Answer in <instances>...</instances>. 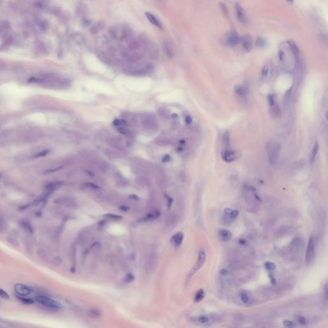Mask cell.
I'll use <instances>...</instances> for the list:
<instances>
[{
  "label": "cell",
  "instance_id": "1",
  "mask_svg": "<svg viewBox=\"0 0 328 328\" xmlns=\"http://www.w3.org/2000/svg\"><path fill=\"white\" fill-rule=\"evenodd\" d=\"M110 35L113 39L121 43L132 36V32L127 25L119 24L110 29Z\"/></svg>",
  "mask_w": 328,
  "mask_h": 328
},
{
  "label": "cell",
  "instance_id": "2",
  "mask_svg": "<svg viewBox=\"0 0 328 328\" xmlns=\"http://www.w3.org/2000/svg\"><path fill=\"white\" fill-rule=\"evenodd\" d=\"M141 123L144 129L150 133L157 131L159 124L156 117L151 113H145L141 116Z\"/></svg>",
  "mask_w": 328,
  "mask_h": 328
},
{
  "label": "cell",
  "instance_id": "3",
  "mask_svg": "<svg viewBox=\"0 0 328 328\" xmlns=\"http://www.w3.org/2000/svg\"><path fill=\"white\" fill-rule=\"evenodd\" d=\"M35 300L42 306L51 310H58L62 308L61 304L58 302L48 298V297L39 295L36 297Z\"/></svg>",
  "mask_w": 328,
  "mask_h": 328
},
{
  "label": "cell",
  "instance_id": "4",
  "mask_svg": "<svg viewBox=\"0 0 328 328\" xmlns=\"http://www.w3.org/2000/svg\"><path fill=\"white\" fill-rule=\"evenodd\" d=\"M153 68V66L151 64L148 63L146 64L145 66H143L142 67H127L126 69V73L130 75L134 76H144L147 73H149L151 69Z\"/></svg>",
  "mask_w": 328,
  "mask_h": 328
},
{
  "label": "cell",
  "instance_id": "5",
  "mask_svg": "<svg viewBox=\"0 0 328 328\" xmlns=\"http://www.w3.org/2000/svg\"><path fill=\"white\" fill-rule=\"evenodd\" d=\"M281 146L278 144H272L269 150V161L271 165L276 164L279 158Z\"/></svg>",
  "mask_w": 328,
  "mask_h": 328
},
{
  "label": "cell",
  "instance_id": "6",
  "mask_svg": "<svg viewBox=\"0 0 328 328\" xmlns=\"http://www.w3.org/2000/svg\"><path fill=\"white\" fill-rule=\"evenodd\" d=\"M205 260H206V253H205V250L203 249L199 250V251L198 253V260L196 263H195L192 269L191 270L189 278H191L195 274V273H196L201 268L202 265L204 264L205 262Z\"/></svg>",
  "mask_w": 328,
  "mask_h": 328
},
{
  "label": "cell",
  "instance_id": "7",
  "mask_svg": "<svg viewBox=\"0 0 328 328\" xmlns=\"http://www.w3.org/2000/svg\"><path fill=\"white\" fill-rule=\"evenodd\" d=\"M268 101L269 103V109L270 115L275 118H279L282 115L280 108L275 101L274 95H269L268 96Z\"/></svg>",
  "mask_w": 328,
  "mask_h": 328
},
{
  "label": "cell",
  "instance_id": "8",
  "mask_svg": "<svg viewBox=\"0 0 328 328\" xmlns=\"http://www.w3.org/2000/svg\"><path fill=\"white\" fill-rule=\"evenodd\" d=\"M241 37L239 34L233 31L228 33L226 36H225V42L226 45L230 47H234L238 44L240 42Z\"/></svg>",
  "mask_w": 328,
  "mask_h": 328
},
{
  "label": "cell",
  "instance_id": "9",
  "mask_svg": "<svg viewBox=\"0 0 328 328\" xmlns=\"http://www.w3.org/2000/svg\"><path fill=\"white\" fill-rule=\"evenodd\" d=\"M315 257V242L313 237H310L306 253V261L308 264L312 263Z\"/></svg>",
  "mask_w": 328,
  "mask_h": 328
},
{
  "label": "cell",
  "instance_id": "10",
  "mask_svg": "<svg viewBox=\"0 0 328 328\" xmlns=\"http://www.w3.org/2000/svg\"><path fill=\"white\" fill-rule=\"evenodd\" d=\"M14 290L17 295L20 296H28L32 292V288L30 286L21 283L15 284L14 286Z\"/></svg>",
  "mask_w": 328,
  "mask_h": 328
},
{
  "label": "cell",
  "instance_id": "11",
  "mask_svg": "<svg viewBox=\"0 0 328 328\" xmlns=\"http://www.w3.org/2000/svg\"><path fill=\"white\" fill-rule=\"evenodd\" d=\"M222 159L226 162H231L235 160L237 157V153L230 148L222 150L221 153Z\"/></svg>",
  "mask_w": 328,
  "mask_h": 328
},
{
  "label": "cell",
  "instance_id": "12",
  "mask_svg": "<svg viewBox=\"0 0 328 328\" xmlns=\"http://www.w3.org/2000/svg\"><path fill=\"white\" fill-rule=\"evenodd\" d=\"M10 28L11 25L9 21L6 20L0 21V38L2 39L10 34Z\"/></svg>",
  "mask_w": 328,
  "mask_h": 328
},
{
  "label": "cell",
  "instance_id": "13",
  "mask_svg": "<svg viewBox=\"0 0 328 328\" xmlns=\"http://www.w3.org/2000/svg\"><path fill=\"white\" fill-rule=\"evenodd\" d=\"M107 142L109 146L114 147V149L118 150H124V146L122 144V140L119 137H112L108 138Z\"/></svg>",
  "mask_w": 328,
  "mask_h": 328
},
{
  "label": "cell",
  "instance_id": "14",
  "mask_svg": "<svg viewBox=\"0 0 328 328\" xmlns=\"http://www.w3.org/2000/svg\"><path fill=\"white\" fill-rule=\"evenodd\" d=\"M240 42L242 44L244 48L246 51L249 52L251 51L253 47V41L251 35H246L244 37H241Z\"/></svg>",
  "mask_w": 328,
  "mask_h": 328
},
{
  "label": "cell",
  "instance_id": "15",
  "mask_svg": "<svg viewBox=\"0 0 328 328\" xmlns=\"http://www.w3.org/2000/svg\"><path fill=\"white\" fill-rule=\"evenodd\" d=\"M184 238V235L182 232H179L173 236L170 239V242L174 247H178L181 246Z\"/></svg>",
  "mask_w": 328,
  "mask_h": 328
},
{
  "label": "cell",
  "instance_id": "16",
  "mask_svg": "<svg viewBox=\"0 0 328 328\" xmlns=\"http://www.w3.org/2000/svg\"><path fill=\"white\" fill-rule=\"evenodd\" d=\"M235 9H236L237 15V18L238 21L241 23H245L246 21V14H245L243 8L242 7V6L239 3H237L235 4Z\"/></svg>",
  "mask_w": 328,
  "mask_h": 328
},
{
  "label": "cell",
  "instance_id": "17",
  "mask_svg": "<svg viewBox=\"0 0 328 328\" xmlns=\"http://www.w3.org/2000/svg\"><path fill=\"white\" fill-rule=\"evenodd\" d=\"M146 18H147V19L149 20V21L151 23V24H153V25L156 26L158 27L160 29H163V26H162V25L161 24V22H160V21L156 18L154 15L150 12H146Z\"/></svg>",
  "mask_w": 328,
  "mask_h": 328
},
{
  "label": "cell",
  "instance_id": "18",
  "mask_svg": "<svg viewBox=\"0 0 328 328\" xmlns=\"http://www.w3.org/2000/svg\"><path fill=\"white\" fill-rule=\"evenodd\" d=\"M236 94L242 98H245L248 94V89L244 85H237L235 89Z\"/></svg>",
  "mask_w": 328,
  "mask_h": 328
},
{
  "label": "cell",
  "instance_id": "19",
  "mask_svg": "<svg viewBox=\"0 0 328 328\" xmlns=\"http://www.w3.org/2000/svg\"><path fill=\"white\" fill-rule=\"evenodd\" d=\"M218 237L220 239L224 242H228L231 240L232 233L227 230H221L218 231Z\"/></svg>",
  "mask_w": 328,
  "mask_h": 328
},
{
  "label": "cell",
  "instance_id": "20",
  "mask_svg": "<svg viewBox=\"0 0 328 328\" xmlns=\"http://www.w3.org/2000/svg\"><path fill=\"white\" fill-rule=\"evenodd\" d=\"M105 27V22L103 21H98L90 28V33L92 34H96L101 32Z\"/></svg>",
  "mask_w": 328,
  "mask_h": 328
},
{
  "label": "cell",
  "instance_id": "21",
  "mask_svg": "<svg viewBox=\"0 0 328 328\" xmlns=\"http://www.w3.org/2000/svg\"><path fill=\"white\" fill-rule=\"evenodd\" d=\"M105 154L107 156V157L112 160L115 159H119L121 157V154L115 150H110V149H106L105 150Z\"/></svg>",
  "mask_w": 328,
  "mask_h": 328
},
{
  "label": "cell",
  "instance_id": "22",
  "mask_svg": "<svg viewBox=\"0 0 328 328\" xmlns=\"http://www.w3.org/2000/svg\"><path fill=\"white\" fill-rule=\"evenodd\" d=\"M222 150H226L230 148V134L229 131H226L222 137Z\"/></svg>",
  "mask_w": 328,
  "mask_h": 328
},
{
  "label": "cell",
  "instance_id": "23",
  "mask_svg": "<svg viewBox=\"0 0 328 328\" xmlns=\"http://www.w3.org/2000/svg\"><path fill=\"white\" fill-rule=\"evenodd\" d=\"M160 215V213L159 211L156 210L151 213L148 214L146 217H144L142 218V221L146 222V221H150L155 220V219H157L158 217H159Z\"/></svg>",
  "mask_w": 328,
  "mask_h": 328
},
{
  "label": "cell",
  "instance_id": "24",
  "mask_svg": "<svg viewBox=\"0 0 328 328\" xmlns=\"http://www.w3.org/2000/svg\"><path fill=\"white\" fill-rule=\"evenodd\" d=\"M2 40H3V42L2 45L3 47H5L6 49H7L9 46H10L13 44L14 41V38L12 34H9V35H7L6 37H5Z\"/></svg>",
  "mask_w": 328,
  "mask_h": 328
},
{
  "label": "cell",
  "instance_id": "25",
  "mask_svg": "<svg viewBox=\"0 0 328 328\" xmlns=\"http://www.w3.org/2000/svg\"><path fill=\"white\" fill-rule=\"evenodd\" d=\"M163 49H164V51H165L166 54H167L169 58L173 57L174 53H173V48H172L170 44L167 41H165L163 42Z\"/></svg>",
  "mask_w": 328,
  "mask_h": 328
},
{
  "label": "cell",
  "instance_id": "26",
  "mask_svg": "<svg viewBox=\"0 0 328 328\" xmlns=\"http://www.w3.org/2000/svg\"><path fill=\"white\" fill-rule=\"evenodd\" d=\"M158 114L160 118L164 119H169L170 118V113L167 109L165 108H159L158 109Z\"/></svg>",
  "mask_w": 328,
  "mask_h": 328
},
{
  "label": "cell",
  "instance_id": "27",
  "mask_svg": "<svg viewBox=\"0 0 328 328\" xmlns=\"http://www.w3.org/2000/svg\"><path fill=\"white\" fill-rule=\"evenodd\" d=\"M318 149H319V146H318V143L317 142L315 143V144L314 145L313 149H312L311 151V153H310V162H311V163H313L315 161V159L316 158V156H317V154L318 151Z\"/></svg>",
  "mask_w": 328,
  "mask_h": 328
},
{
  "label": "cell",
  "instance_id": "28",
  "mask_svg": "<svg viewBox=\"0 0 328 328\" xmlns=\"http://www.w3.org/2000/svg\"><path fill=\"white\" fill-rule=\"evenodd\" d=\"M154 256H153V254H151L150 256L149 260H148L147 268L148 269H149L150 272L153 271L156 267V262H157V260H156Z\"/></svg>",
  "mask_w": 328,
  "mask_h": 328
},
{
  "label": "cell",
  "instance_id": "29",
  "mask_svg": "<svg viewBox=\"0 0 328 328\" xmlns=\"http://www.w3.org/2000/svg\"><path fill=\"white\" fill-rule=\"evenodd\" d=\"M205 292L203 290V289H200L197 293L196 294V295L194 297V301L196 302H199L201 301L202 299L205 298Z\"/></svg>",
  "mask_w": 328,
  "mask_h": 328
},
{
  "label": "cell",
  "instance_id": "30",
  "mask_svg": "<svg viewBox=\"0 0 328 328\" xmlns=\"http://www.w3.org/2000/svg\"><path fill=\"white\" fill-rule=\"evenodd\" d=\"M21 225L22 227L27 231L30 233H33L34 230L32 226V224H31L30 222H28L27 220H21Z\"/></svg>",
  "mask_w": 328,
  "mask_h": 328
},
{
  "label": "cell",
  "instance_id": "31",
  "mask_svg": "<svg viewBox=\"0 0 328 328\" xmlns=\"http://www.w3.org/2000/svg\"><path fill=\"white\" fill-rule=\"evenodd\" d=\"M169 140L165 137H159L155 140V143L160 146H165L169 144Z\"/></svg>",
  "mask_w": 328,
  "mask_h": 328
},
{
  "label": "cell",
  "instance_id": "32",
  "mask_svg": "<svg viewBox=\"0 0 328 328\" xmlns=\"http://www.w3.org/2000/svg\"><path fill=\"white\" fill-rule=\"evenodd\" d=\"M81 154L83 157L88 158L89 159L90 158L93 160H96V154H94V153L91 151L84 150L81 152Z\"/></svg>",
  "mask_w": 328,
  "mask_h": 328
},
{
  "label": "cell",
  "instance_id": "33",
  "mask_svg": "<svg viewBox=\"0 0 328 328\" xmlns=\"http://www.w3.org/2000/svg\"><path fill=\"white\" fill-rule=\"evenodd\" d=\"M49 0H36L35 6L38 9H44L48 5Z\"/></svg>",
  "mask_w": 328,
  "mask_h": 328
},
{
  "label": "cell",
  "instance_id": "34",
  "mask_svg": "<svg viewBox=\"0 0 328 328\" xmlns=\"http://www.w3.org/2000/svg\"><path fill=\"white\" fill-rule=\"evenodd\" d=\"M17 299H19L21 302L24 303L25 304H33L34 303V301L32 299L27 298L26 296H20V295H16Z\"/></svg>",
  "mask_w": 328,
  "mask_h": 328
},
{
  "label": "cell",
  "instance_id": "35",
  "mask_svg": "<svg viewBox=\"0 0 328 328\" xmlns=\"http://www.w3.org/2000/svg\"><path fill=\"white\" fill-rule=\"evenodd\" d=\"M37 25L38 28L40 29V30L42 31V32L46 31L47 29H48V22H46L44 20H39L38 21H37Z\"/></svg>",
  "mask_w": 328,
  "mask_h": 328
},
{
  "label": "cell",
  "instance_id": "36",
  "mask_svg": "<svg viewBox=\"0 0 328 328\" xmlns=\"http://www.w3.org/2000/svg\"><path fill=\"white\" fill-rule=\"evenodd\" d=\"M256 44L259 48H263L266 45V41L262 37H258L256 40Z\"/></svg>",
  "mask_w": 328,
  "mask_h": 328
},
{
  "label": "cell",
  "instance_id": "37",
  "mask_svg": "<svg viewBox=\"0 0 328 328\" xmlns=\"http://www.w3.org/2000/svg\"><path fill=\"white\" fill-rule=\"evenodd\" d=\"M264 267L267 270H269V271H272L276 269V265L272 263V262H265V264H264Z\"/></svg>",
  "mask_w": 328,
  "mask_h": 328
},
{
  "label": "cell",
  "instance_id": "38",
  "mask_svg": "<svg viewBox=\"0 0 328 328\" xmlns=\"http://www.w3.org/2000/svg\"><path fill=\"white\" fill-rule=\"evenodd\" d=\"M84 185L87 187V188L92 190H98L99 189V186L98 185L91 182H86L85 183Z\"/></svg>",
  "mask_w": 328,
  "mask_h": 328
},
{
  "label": "cell",
  "instance_id": "39",
  "mask_svg": "<svg viewBox=\"0 0 328 328\" xmlns=\"http://www.w3.org/2000/svg\"><path fill=\"white\" fill-rule=\"evenodd\" d=\"M269 73V67L267 65H265L262 69L261 75L263 78H266Z\"/></svg>",
  "mask_w": 328,
  "mask_h": 328
},
{
  "label": "cell",
  "instance_id": "40",
  "mask_svg": "<svg viewBox=\"0 0 328 328\" xmlns=\"http://www.w3.org/2000/svg\"><path fill=\"white\" fill-rule=\"evenodd\" d=\"M297 321L299 322V324L304 326L307 324V321L305 317H304L302 315H298L297 317Z\"/></svg>",
  "mask_w": 328,
  "mask_h": 328
},
{
  "label": "cell",
  "instance_id": "41",
  "mask_svg": "<svg viewBox=\"0 0 328 328\" xmlns=\"http://www.w3.org/2000/svg\"><path fill=\"white\" fill-rule=\"evenodd\" d=\"M50 153V150H43V151H39L38 153H37V154H35V158H40V157H45V156L48 155V154Z\"/></svg>",
  "mask_w": 328,
  "mask_h": 328
},
{
  "label": "cell",
  "instance_id": "42",
  "mask_svg": "<svg viewBox=\"0 0 328 328\" xmlns=\"http://www.w3.org/2000/svg\"><path fill=\"white\" fill-rule=\"evenodd\" d=\"M105 217H108L109 218H111V219L116 220V221H119V220H121L122 218V216H120V215H114V214H106Z\"/></svg>",
  "mask_w": 328,
  "mask_h": 328
},
{
  "label": "cell",
  "instance_id": "43",
  "mask_svg": "<svg viewBox=\"0 0 328 328\" xmlns=\"http://www.w3.org/2000/svg\"><path fill=\"white\" fill-rule=\"evenodd\" d=\"M283 324L285 327H295V324L289 320H284L283 321Z\"/></svg>",
  "mask_w": 328,
  "mask_h": 328
},
{
  "label": "cell",
  "instance_id": "44",
  "mask_svg": "<svg viewBox=\"0 0 328 328\" xmlns=\"http://www.w3.org/2000/svg\"><path fill=\"white\" fill-rule=\"evenodd\" d=\"M90 314L93 317H99L101 315L100 311L98 309H92L90 311Z\"/></svg>",
  "mask_w": 328,
  "mask_h": 328
},
{
  "label": "cell",
  "instance_id": "45",
  "mask_svg": "<svg viewBox=\"0 0 328 328\" xmlns=\"http://www.w3.org/2000/svg\"><path fill=\"white\" fill-rule=\"evenodd\" d=\"M134 276L132 274H128L126 276H125L124 281L125 283H130L134 280Z\"/></svg>",
  "mask_w": 328,
  "mask_h": 328
},
{
  "label": "cell",
  "instance_id": "46",
  "mask_svg": "<svg viewBox=\"0 0 328 328\" xmlns=\"http://www.w3.org/2000/svg\"><path fill=\"white\" fill-rule=\"evenodd\" d=\"M198 321L200 323L205 324V323H207V322H209V318L206 316L202 315V316H200V317H199L198 318Z\"/></svg>",
  "mask_w": 328,
  "mask_h": 328
},
{
  "label": "cell",
  "instance_id": "47",
  "mask_svg": "<svg viewBox=\"0 0 328 328\" xmlns=\"http://www.w3.org/2000/svg\"><path fill=\"white\" fill-rule=\"evenodd\" d=\"M0 298H2L4 299H9V294H8L6 293V292H5V290H3L2 288H0Z\"/></svg>",
  "mask_w": 328,
  "mask_h": 328
},
{
  "label": "cell",
  "instance_id": "48",
  "mask_svg": "<svg viewBox=\"0 0 328 328\" xmlns=\"http://www.w3.org/2000/svg\"><path fill=\"white\" fill-rule=\"evenodd\" d=\"M118 132L119 133V134H121L122 135H127L129 134L128 130H127L126 128H125L124 127H119L118 129Z\"/></svg>",
  "mask_w": 328,
  "mask_h": 328
},
{
  "label": "cell",
  "instance_id": "49",
  "mask_svg": "<svg viewBox=\"0 0 328 328\" xmlns=\"http://www.w3.org/2000/svg\"><path fill=\"white\" fill-rule=\"evenodd\" d=\"M240 299L242 300V301L245 304H247L249 302V297L245 294H242L240 295Z\"/></svg>",
  "mask_w": 328,
  "mask_h": 328
},
{
  "label": "cell",
  "instance_id": "50",
  "mask_svg": "<svg viewBox=\"0 0 328 328\" xmlns=\"http://www.w3.org/2000/svg\"><path fill=\"white\" fill-rule=\"evenodd\" d=\"M292 87L291 89H289L288 90H287V92H286L285 96V102H287V101H288L289 99H290V98L291 94H292Z\"/></svg>",
  "mask_w": 328,
  "mask_h": 328
},
{
  "label": "cell",
  "instance_id": "51",
  "mask_svg": "<svg viewBox=\"0 0 328 328\" xmlns=\"http://www.w3.org/2000/svg\"><path fill=\"white\" fill-rule=\"evenodd\" d=\"M171 160H172V158H171V157H170V156H169V154H166V155H165V156H164V157H163V158H162V162H170Z\"/></svg>",
  "mask_w": 328,
  "mask_h": 328
},
{
  "label": "cell",
  "instance_id": "52",
  "mask_svg": "<svg viewBox=\"0 0 328 328\" xmlns=\"http://www.w3.org/2000/svg\"><path fill=\"white\" fill-rule=\"evenodd\" d=\"M192 122V119L190 116H186L185 118V122L186 124H190Z\"/></svg>",
  "mask_w": 328,
  "mask_h": 328
},
{
  "label": "cell",
  "instance_id": "53",
  "mask_svg": "<svg viewBox=\"0 0 328 328\" xmlns=\"http://www.w3.org/2000/svg\"><path fill=\"white\" fill-rule=\"evenodd\" d=\"M173 200L171 198H169L168 199V200H167V207H168L169 210H170V208L171 207V205H172V204H173Z\"/></svg>",
  "mask_w": 328,
  "mask_h": 328
},
{
  "label": "cell",
  "instance_id": "54",
  "mask_svg": "<svg viewBox=\"0 0 328 328\" xmlns=\"http://www.w3.org/2000/svg\"><path fill=\"white\" fill-rule=\"evenodd\" d=\"M270 276L269 278H270V282H271V283H272L273 285H275V284H276V279H275L274 278H273V276Z\"/></svg>",
  "mask_w": 328,
  "mask_h": 328
},
{
  "label": "cell",
  "instance_id": "55",
  "mask_svg": "<svg viewBox=\"0 0 328 328\" xmlns=\"http://www.w3.org/2000/svg\"><path fill=\"white\" fill-rule=\"evenodd\" d=\"M120 208L122 210V211H128L129 210V208L128 206H122L121 207H120Z\"/></svg>",
  "mask_w": 328,
  "mask_h": 328
},
{
  "label": "cell",
  "instance_id": "56",
  "mask_svg": "<svg viewBox=\"0 0 328 328\" xmlns=\"http://www.w3.org/2000/svg\"><path fill=\"white\" fill-rule=\"evenodd\" d=\"M130 198H132V199H139L138 197L137 196H136V195H131Z\"/></svg>",
  "mask_w": 328,
  "mask_h": 328
},
{
  "label": "cell",
  "instance_id": "57",
  "mask_svg": "<svg viewBox=\"0 0 328 328\" xmlns=\"http://www.w3.org/2000/svg\"><path fill=\"white\" fill-rule=\"evenodd\" d=\"M86 173H87L89 176H94V174L92 173V172H90V171H89V170H86Z\"/></svg>",
  "mask_w": 328,
  "mask_h": 328
},
{
  "label": "cell",
  "instance_id": "58",
  "mask_svg": "<svg viewBox=\"0 0 328 328\" xmlns=\"http://www.w3.org/2000/svg\"><path fill=\"white\" fill-rule=\"evenodd\" d=\"M286 1L288 4H290V5H292L294 3V0H286Z\"/></svg>",
  "mask_w": 328,
  "mask_h": 328
},
{
  "label": "cell",
  "instance_id": "59",
  "mask_svg": "<svg viewBox=\"0 0 328 328\" xmlns=\"http://www.w3.org/2000/svg\"><path fill=\"white\" fill-rule=\"evenodd\" d=\"M1 228H2V225H1V223H0V230H1Z\"/></svg>",
  "mask_w": 328,
  "mask_h": 328
}]
</instances>
